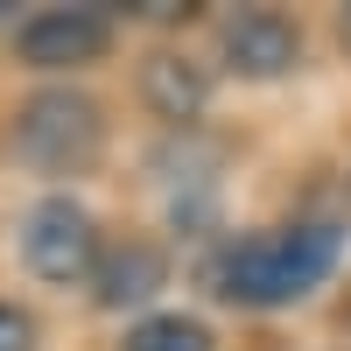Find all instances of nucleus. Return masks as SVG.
<instances>
[{
  "label": "nucleus",
  "instance_id": "1",
  "mask_svg": "<svg viewBox=\"0 0 351 351\" xmlns=\"http://www.w3.org/2000/svg\"><path fill=\"white\" fill-rule=\"evenodd\" d=\"M337 225H274V232H253L218 260V295L225 302H246V309H281V302H302L309 288H324L337 267Z\"/></svg>",
  "mask_w": 351,
  "mask_h": 351
},
{
  "label": "nucleus",
  "instance_id": "2",
  "mask_svg": "<svg viewBox=\"0 0 351 351\" xmlns=\"http://www.w3.org/2000/svg\"><path fill=\"white\" fill-rule=\"evenodd\" d=\"M99 141H106L99 106L71 84H49L14 112V155L43 176H84L99 162Z\"/></svg>",
  "mask_w": 351,
  "mask_h": 351
},
{
  "label": "nucleus",
  "instance_id": "3",
  "mask_svg": "<svg viewBox=\"0 0 351 351\" xmlns=\"http://www.w3.org/2000/svg\"><path fill=\"white\" fill-rule=\"evenodd\" d=\"M21 260H28V274H43L56 288H77V281H92L99 267V218L84 211L77 197H36L28 204V218H21Z\"/></svg>",
  "mask_w": 351,
  "mask_h": 351
},
{
  "label": "nucleus",
  "instance_id": "4",
  "mask_svg": "<svg viewBox=\"0 0 351 351\" xmlns=\"http://www.w3.org/2000/svg\"><path fill=\"white\" fill-rule=\"evenodd\" d=\"M112 49V21L99 8H43L14 28V56L28 71H84Z\"/></svg>",
  "mask_w": 351,
  "mask_h": 351
},
{
  "label": "nucleus",
  "instance_id": "5",
  "mask_svg": "<svg viewBox=\"0 0 351 351\" xmlns=\"http://www.w3.org/2000/svg\"><path fill=\"white\" fill-rule=\"evenodd\" d=\"M218 49L239 77H281V71L302 64V28L288 14H274V8H246V14H232L218 28Z\"/></svg>",
  "mask_w": 351,
  "mask_h": 351
},
{
  "label": "nucleus",
  "instance_id": "6",
  "mask_svg": "<svg viewBox=\"0 0 351 351\" xmlns=\"http://www.w3.org/2000/svg\"><path fill=\"white\" fill-rule=\"evenodd\" d=\"M92 288H99V309H134V302H148V295L169 288V260L148 239H127V246H112V253L99 246Z\"/></svg>",
  "mask_w": 351,
  "mask_h": 351
},
{
  "label": "nucleus",
  "instance_id": "7",
  "mask_svg": "<svg viewBox=\"0 0 351 351\" xmlns=\"http://www.w3.org/2000/svg\"><path fill=\"white\" fill-rule=\"evenodd\" d=\"M141 92H148V106L162 120L190 127L197 112L211 106V71L190 64V56H176V49H162V56H148V71H141Z\"/></svg>",
  "mask_w": 351,
  "mask_h": 351
},
{
  "label": "nucleus",
  "instance_id": "8",
  "mask_svg": "<svg viewBox=\"0 0 351 351\" xmlns=\"http://www.w3.org/2000/svg\"><path fill=\"white\" fill-rule=\"evenodd\" d=\"M127 351H211V330L197 316H141L127 330Z\"/></svg>",
  "mask_w": 351,
  "mask_h": 351
},
{
  "label": "nucleus",
  "instance_id": "9",
  "mask_svg": "<svg viewBox=\"0 0 351 351\" xmlns=\"http://www.w3.org/2000/svg\"><path fill=\"white\" fill-rule=\"evenodd\" d=\"M0 351H36V324L14 302H0Z\"/></svg>",
  "mask_w": 351,
  "mask_h": 351
},
{
  "label": "nucleus",
  "instance_id": "10",
  "mask_svg": "<svg viewBox=\"0 0 351 351\" xmlns=\"http://www.w3.org/2000/svg\"><path fill=\"white\" fill-rule=\"evenodd\" d=\"M344 43H351V8H344Z\"/></svg>",
  "mask_w": 351,
  "mask_h": 351
},
{
  "label": "nucleus",
  "instance_id": "11",
  "mask_svg": "<svg viewBox=\"0 0 351 351\" xmlns=\"http://www.w3.org/2000/svg\"><path fill=\"white\" fill-rule=\"evenodd\" d=\"M8 8H14V0H0V14H8Z\"/></svg>",
  "mask_w": 351,
  "mask_h": 351
}]
</instances>
